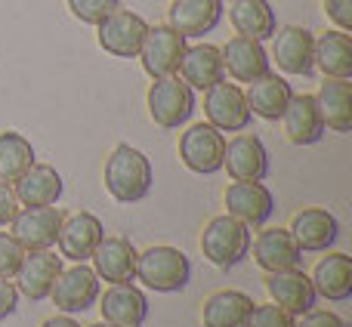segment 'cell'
<instances>
[{"mask_svg": "<svg viewBox=\"0 0 352 327\" xmlns=\"http://www.w3.org/2000/svg\"><path fill=\"white\" fill-rule=\"evenodd\" d=\"M152 161L133 146H118L105 161V188L118 204H136L152 192Z\"/></svg>", "mask_w": 352, "mask_h": 327, "instance_id": "6da1fadb", "label": "cell"}, {"mask_svg": "<svg viewBox=\"0 0 352 327\" xmlns=\"http://www.w3.org/2000/svg\"><path fill=\"white\" fill-rule=\"evenodd\" d=\"M136 278L155 293H179L192 281V262L179 247H148L136 256Z\"/></svg>", "mask_w": 352, "mask_h": 327, "instance_id": "7a4b0ae2", "label": "cell"}, {"mask_svg": "<svg viewBox=\"0 0 352 327\" xmlns=\"http://www.w3.org/2000/svg\"><path fill=\"white\" fill-rule=\"evenodd\" d=\"M201 250L217 269H232L250 253V225L232 213L213 216L201 232Z\"/></svg>", "mask_w": 352, "mask_h": 327, "instance_id": "3957f363", "label": "cell"}, {"mask_svg": "<svg viewBox=\"0 0 352 327\" xmlns=\"http://www.w3.org/2000/svg\"><path fill=\"white\" fill-rule=\"evenodd\" d=\"M195 111V90L176 74L167 78H155L148 87V115L158 127L164 130H179L182 124L192 117Z\"/></svg>", "mask_w": 352, "mask_h": 327, "instance_id": "277c9868", "label": "cell"}, {"mask_svg": "<svg viewBox=\"0 0 352 327\" xmlns=\"http://www.w3.org/2000/svg\"><path fill=\"white\" fill-rule=\"evenodd\" d=\"M148 34V22L130 10H115L96 25L99 47L118 59H136L142 49V41Z\"/></svg>", "mask_w": 352, "mask_h": 327, "instance_id": "5b68a950", "label": "cell"}, {"mask_svg": "<svg viewBox=\"0 0 352 327\" xmlns=\"http://www.w3.org/2000/svg\"><path fill=\"white\" fill-rule=\"evenodd\" d=\"M223 155L226 139L210 124H195L179 136V161L198 176L219 173L223 170Z\"/></svg>", "mask_w": 352, "mask_h": 327, "instance_id": "8992f818", "label": "cell"}, {"mask_svg": "<svg viewBox=\"0 0 352 327\" xmlns=\"http://www.w3.org/2000/svg\"><path fill=\"white\" fill-rule=\"evenodd\" d=\"M99 293H102L99 291V275L93 272L90 266L78 262V266L59 272L50 300L56 303V309H59L62 315H78V312H87L96 306Z\"/></svg>", "mask_w": 352, "mask_h": 327, "instance_id": "52a82bcc", "label": "cell"}, {"mask_svg": "<svg viewBox=\"0 0 352 327\" xmlns=\"http://www.w3.org/2000/svg\"><path fill=\"white\" fill-rule=\"evenodd\" d=\"M204 115L210 121V127H217L219 133H241L250 124V109L244 90L235 84H213L210 90H204Z\"/></svg>", "mask_w": 352, "mask_h": 327, "instance_id": "ba28073f", "label": "cell"}, {"mask_svg": "<svg viewBox=\"0 0 352 327\" xmlns=\"http://www.w3.org/2000/svg\"><path fill=\"white\" fill-rule=\"evenodd\" d=\"M188 37L179 34L170 25H155L148 28L146 41H142V49H140V59H142V68H146L148 78H167V74H176L179 71V62H182V53L188 47Z\"/></svg>", "mask_w": 352, "mask_h": 327, "instance_id": "9c48e42d", "label": "cell"}, {"mask_svg": "<svg viewBox=\"0 0 352 327\" xmlns=\"http://www.w3.org/2000/svg\"><path fill=\"white\" fill-rule=\"evenodd\" d=\"M10 225H12L10 235L22 244L25 253H31V250H50L56 244V235H59L62 213L56 210L53 204L50 207H22Z\"/></svg>", "mask_w": 352, "mask_h": 327, "instance_id": "30bf717a", "label": "cell"}, {"mask_svg": "<svg viewBox=\"0 0 352 327\" xmlns=\"http://www.w3.org/2000/svg\"><path fill=\"white\" fill-rule=\"evenodd\" d=\"M223 170L235 182H263L269 173V152L263 146L260 136L254 133H238L235 139L226 142L223 155Z\"/></svg>", "mask_w": 352, "mask_h": 327, "instance_id": "8fae6325", "label": "cell"}, {"mask_svg": "<svg viewBox=\"0 0 352 327\" xmlns=\"http://www.w3.org/2000/svg\"><path fill=\"white\" fill-rule=\"evenodd\" d=\"M105 238L102 223L93 213H72V216H62L59 235H56V244H59V253L72 262H87L93 256V250L99 247V241Z\"/></svg>", "mask_w": 352, "mask_h": 327, "instance_id": "7c38bea8", "label": "cell"}, {"mask_svg": "<svg viewBox=\"0 0 352 327\" xmlns=\"http://www.w3.org/2000/svg\"><path fill=\"white\" fill-rule=\"evenodd\" d=\"M266 291L272 297V303L278 309H285L287 315L300 318L303 312L316 309V287H312V278L303 272V269H287V272H269L266 278Z\"/></svg>", "mask_w": 352, "mask_h": 327, "instance_id": "4fadbf2b", "label": "cell"}, {"mask_svg": "<svg viewBox=\"0 0 352 327\" xmlns=\"http://www.w3.org/2000/svg\"><path fill=\"white\" fill-rule=\"evenodd\" d=\"M316 37H312L309 28L303 25H287V28L275 31V43H272V59L278 62V68L285 74H312L316 68Z\"/></svg>", "mask_w": 352, "mask_h": 327, "instance_id": "5bb4252c", "label": "cell"}, {"mask_svg": "<svg viewBox=\"0 0 352 327\" xmlns=\"http://www.w3.org/2000/svg\"><path fill=\"white\" fill-rule=\"evenodd\" d=\"M300 250H309V253H318V250H328L337 244L340 238V223L331 210L324 207H306V210L294 213L291 219V229Z\"/></svg>", "mask_w": 352, "mask_h": 327, "instance_id": "9a60e30c", "label": "cell"}, {"mask_svg": "<svg viewBox=\"0 0 352 327\" xmlns=\"http://www.w3.org/2000/svg\"><path fill=\"white\" fill-rule=\"evenodd\" d=\"M219 53H223V68L238 84H250V80L272 71V59H269L263 41H250V37L238 34V37H232Z\"/></svg>", "mask_w": 352, "mask_h": 327, "instance_id": "2e32d148", "label": "cell"}, {"mask_svg": "<svg viewBox=\"0 0 352 327\" xmlns=\"http://www.w3.org/2000/svg\"><path fill=\"white\" fill-rule=\"evenodd\" d=\"M59 272H62V256L50 253V250H31V253H25L22 266L16 272V291L22 297L41 303V300H47L53 293Z\"/></svg>", "mask_w": 352, "mask_h": 327, "instance_id": "e0dca14e", "label": "cell"}, {"mask_svg": "<svg viewBox=\"0 0 352 327\" xmlns=\"http://www.w3.org/2000/svg\"><path fill=\"white\" fill-rule=\"evenodd\" d=\"M136 256L140 250L127 238H102L93 250V272L109 284H133L136 281Z\"/></svg>", "mask_w": 352, "mask_h": 327, "instance_id": "ac0fdd59", "label": "cell"}, {"mask_svg": "<svg viewBox=\"0 0 352 327\" xmlns=\"http://www.w3.org/2000/svg\"><path fill=\"white\" fill-rule=\"evenodd\" d=\"M226 207L244 225H266L275 210V198L263 182H232L226 188Z\"/></svg>", "mask_w": 352, "mask_h": 327, "instance_id": "d6986e66", "label": "cell"}, {"mask_svg": "<svg viewBox=\"0 0 352 327\" xmlns=\"http://www.w3.org/2000/svg\"><path fill=\"white\" fill-rule=\"evenodd\" d=\"M12 194L22 207H50L62 198V182L59 170L50 167V164H31L16 182H12Z\"/></svg>", "mask_w": 352, "mask_h": 327, "instance_id": "ffe728a7", "label": "cell"}, {"mask_svg": "<svg viewBox=\"0 0 352 327\" xmlns=\"http://www.w3.org/2000/svg\"><path fill=\"white\" fill-rule=\"evenodd\" d=\"M254 260L263 272H287V269H300L303 250L297 247L287 229H266L254 241Z\"/></svg>", "mask_w": 352, "mask_h": 327, "instance_id": "44dd1931", "label": "cell"}, {"mask_svg": "<svg viewBox=\"0 0 352 327\" xmlns=\"http://www.w3.org/2000/svg\"><path fill=\"white\" fill-rule=\"evenodd\" d=\"M167 19H170L167 25L176 28L179 34L204 37L223 19V0H173L170 10H167Z\"/></svg>", "mask_w": 352, "mask_h": 327, "instance_id": "7402d4cb", "label": "cell"}, {"mask_svg": "<svg viewBox=\"0 0 352 327\" xmlns=\"http://www.w3.org/2000/svg\"><path fill=\"white\" fill-rule=\"evenodd\" d=\"M102 303H99V312H102V322L121 324V327H142L148 315V300L140 287L133 284H111L105 293H99Z\"/></svg>", "mask_w": 352, "mask_h": 327, "instance_id": "603a6c76", "label": "cell"}, {"mask_svg": "<svg viewBox=\"0 0 352 327\" xmlns=\"http://www.w3.org/2000/svg\"><path fill=\"white\" fill-rule=\"evenodd\" d=\"M281 121H285V136L294 142V146H316V142L324 136L322 111H318L316 96H309V93L291 96Z\"/></svg>", "mask_w": 352, "mask_h": 327, "instance_id": "cb8c5ba5", "label": "cell"}, {"mask_svg": "<svg viewBox=\"0 0 352 327\" xmlns=\"http://www.w3.org/2000/svg\"><path fill=\"white\" fill-rule=\"evenodd\" d=\"M179 74L192 90H210L213 84L226 80L223 53L213 43H198V47H186L179 62Z\"/></svg>", "mask_w": 352, "mask_h": 327, "instance_id": "d4e9b609", "label": "cell"}, {"mask_svg": "<svg viewBox=\"0 0 352 327\" xmlns=\"http://www.w3.org/2000/svg\"><path fill=\"white\" fill-rule=\"evenodd\" d=\"M291 84H287L285 78H278V74H263V78L250 80L248 93H244V99H248V109L250 115L263 117V121H281V115H285L287 102H291Z\"/></svg>", "mask_w": 352, "mask_h": 327, "instance_id": "484cf974", "label": "cell"}, {"mask_svg": "<svg viewBox=\"0 0 352 327\" xmlns=\"http://www.w3.org/2000/svg\"><path fill=\"white\" fill-rule=\"evenodd\" d=\"M318 111H322L324 130L334 133H352V84L340 78H324L316 93Z\"/></svg>", "mask_w": 352, "mask_h": 327, "instance_id": "4316f807", "label": "cell"}, {"mask_svg": "<svg viewBox=\"0 0 352 327\" xmlns=\"http://www.w3.org/2000/svg\"><path fill=\"white\" fill-rule=\"evenodd\" d=\"M312 287L318 297L331 300V303H343L352 297V256L346 253H331L318 260L316 272H312Z\"/></svg>", "mask_w": 352, "mask_h": 327, "instance_id": "83f0119b", "label": "cell"}, {"mask_svg": "<svg viewBox=\"0 0 352 327\" xmlns=\"http://www.w3.org/2000/svg\"><path fill=\"white\" fill-rule=\"evenodd\" d=\"M254 306V300L241 291H217L213 297H207L201 318L204 327H248Z\"/></svg>", "mask_w": 352, "mask_h": 327, "instance_id": "f1b7e54d", "label": "cell"}, {"mask_svg": "<svg viewBox=\"0 0 352 327\" xmlns=\"http://www.w3.org/2000/svg\"><path fill=\"white\" fill-rule=\"evenodd\" d=\"M316 65L324 71V78H352V37L346 31L334 28L316 37V53H312Z\"/></svg>", "mask_w": 352, "mask_h": 327, "instance_id": "f546056e", "label": "cell"}, {"mask_svg": "<svg viewBox=\"0 0 352 327\" xmlns=\"http://www.w3.org/2000/svg\"><path fill=\"white\" fill-rule=\"evenodd\" d=\"M232 28L250 41H269L275 34V10L269 0H232L229 6Z\"/></svg>", "mask_w": 352, "mask_h": 327, "instance_id": "4dcf8cb0", "label": "cell"}, {"mask_svg": "<svg viewBox=\"0 0 352 327\" xmlns=\"http://www.w3.org/2000/svg\"><path fill=\"white\" fill-rule=\"evenodd\" d=\"M31 164H34V148L22 133L16 130L0 133V179L16 182Z\"/></svg>", "mask_w": 352, "mask_h": 327, "instance_id": "1f68e13d", "label": "cell"}, {"mask_svg": "<svg viewBox=\"0 0 352 327\" xmlns=\"http://www.w3.org/2000/svg\"><path fill=\"white\" fill-rule=\"evenodd\" d=\"M68 10L84 25H99L105 16L118 10V0H68Z\"/></svg>", "mask_w": 352, "mask_h": 327, "instance_id": "d6a6232c", "label": "cell"}, {"mask_svg": "<svg viewBox=\"0 0 352 327\" xmlns=\"http://www.w3.org/2000/svg\"><path fill=\"white\" fill-rule=\"evenodd\" d=\"M25 260V250L10 232H0V278H16L19 266Z\"/></svg>", "mask_w": 352, "mask_h": 327, "instance_id": "836d02e7", "label": "cell"}, {"mask_svg": "<svg viewBox=\"0 0 352 327\" xmlns=\"http://www.w3.org/2000/svg\"><path fill=\"white\" fill-rule=\"evenodd\" d=\"M248 327H294V315H287V312L278 309L275 303L254 306Z\"/></svg>", "mask_w": 352, "mask_h": 327, "instance_id": "e575fe53", "label": "cell"}, {"mask_svg": "<svg viewBox=\"0 0 352 327\" xmlns=\"http://www.w3.org/2000/svg\"><path fill=\"white\" fill-rule=\"evenodd\" d=\"M324 12L340 31H352V0H324Z\"/></svg>", "mask_w": 352, "mask_h": 327, "instance_id": "d590c367", "label": "cell"}, {"mask_svg": "<svg viewBox=\"0 0 352 327\" xmlns=\"http://www.w3.org/2000/svg\"><path fill=\"white\" fill-rule=\"evenodd\" d=\"M294 327H346V322L340 315H334V312L309 309L300 315V322H294Z\"/></svg>", "mask_w": 352, "mask_h": 327, "instance_id": "8d00e7d4", "label": "cell"}, {"mask_svg": "<svg viewBox=\"0 0 352 327\" xmlns=\"http://www.w3.org/2000/svg\"><path fill=\"white\" fill-rule=\"evenodd\" d=\"M16 213H19V201L12 194V185L0 179V225H10L16 219Z\"/></svg>", "mask_w": 352, "mask_h": 327, "instance_id": "74e56055", "label": "cell"}, {"mask_svg": "<svg viewBox=\"0 0 352 327\" xmlns=\"http://www.w3.org/2000/svg\"><path fill=\"white\" fill-rule=\"evenodd\" d=\"M19 306V291L16 284H10L6 278H0V322H3L6 315H12Z\"/></svg>", "mask_w": 352, "mask_h": 327, "instance_id": "f35d334b", "label": "cell"}, {"mask_svg": "<svg viewBox=\"0 0 352 327\" xmlns=\"http://www.w3.org/2000/svg\"><path fill=\"white\" fill-rule=\"evenodd\" d=\"M41 327H80V324L72 315H56V318H47Z\"/></svg>", "mask_w": 352, "mask_h": 327, "instance_id": "ab89813d", "label": "cell"}, {"mask_svg": "<svg viewBox=\"0 0 352 327\" xmlns=\"http://www.w3.org/2000/svg\"><path fill=\"white\" fill-rule=\"evenodd\" d=\"M90 327H121V324H111V322H99V324H90Z\"/></svg>", "mask_w": 352, "mask_h": 327, "instance_id": "60d3db41", "label": "cell"}, {"mask_svg": "<svg viewBox=\"0 0 352 327\" xmlns=\"http://www.w3.org/2000/svg\"><path fill=\"white\" fill-rule=\"evenodd\" d=\"M229 3H232V0H229Z\"/></svg>", "mask_w": 352, "mask_h": 327, "instance_id": "b9f144b4", "label": "cell"}]
</instances>
